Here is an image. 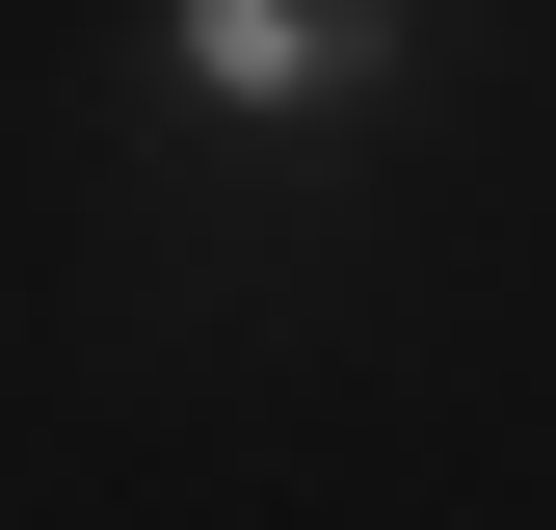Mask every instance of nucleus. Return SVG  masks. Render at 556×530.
<instances>
[{
  "mask_svg": "<svg viewBox=\"0 0 556 530\" xmlns=\"http://www.w3.org/2000/svg\"><path fill=\"white\" fill-rule=\"evenodd\" d=\"M160 53H186L213 106H344L397 27H371V0H160Z\"/></svg>",
  "mask_w": 556,
  "mask_h": 530,
  "instance_id": "1",
  "label": "nucleus"
}]
</instances>
